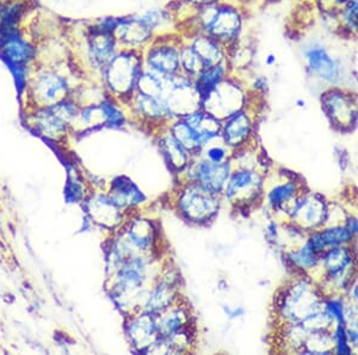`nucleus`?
<instances>
[{"mask_svg": "<svg viewBox=\"0 0 358 355\" xmlns=\"http://www.w3.org/2000/svg\"><path fill=\"white\" fill-rule=\"evenodd\" d=\"M253 86H255L256 90L264 91L265 89L268 88V81H266V78L263 77V76H258V77L255 79Z\"/></svg>", "mask_w": 358, "mask_h": 355, "instance_id": "nucleus-40", "label": "nucleus"}, {"mask_svg": "<svg viewBox=\"0 0 358 355\" xmlns=\"http://www.w3.org/2000/svg\"><path fill=\"white\" fill-rule=\"evenodd\" d=\"M183 37L178 34H163L143 50V67L160 77L171 78L180 74V47Z\"/></svg>", "mask_w": 358, "mask_h": 355, "instance_id": "nucleus-3", "label": "nucleus"}, {"mask_svg": "<svg viewBox=\"0 0 358 355\" xmlns=\"http://www.w3.org/2000/svg\"><path fill=\"white\" fill-rule=\"evenodd\" d=\"M344 226L349 230L355 238L358 236V218L357 216H346L344 221Z\"/></svg>", "mask_w": 358, "mask_h": 355, "instance_id": "nucleus-36", "label": "nucleus"}, {"mask_svg": "<svg viewBox=\"0 0 358 355\" xmlns=\"http://www.w3.org/2000/svg\"><path fill=\"white\" fill-rule=\"evenodd\" d=\"M143 67V52L121 48L106 69L103 70V83L111 94L131 97L138 88Z\"/></svg>", "mask_w": 358, "mask_h": 355, "instance_id": "nucleus-2", "label": "nucleus"}, {"mask_svg": "<svg viewBox=\"0 0 358 355\" xmlns=\"http://www.w3.org/2000/svg\"><path fill=\"white\" fill-rule=\"evenodd\" d=\"M324 298L308 282L300 281L288 291L282 305L285 317L292 322H305L306 319L322 310Z\"/></svg>", "mask_w": 358, "mask_h": 355, "instance_id": "nucleus-9", "label": "nucleus"}, {"mask_svg": "<svg viewBox=\"0 0 358 355\" xmlns=\"http://www.w3.org/2000/svg\"><path fill=\"white\" fill-rule=\"evenodd\" d=\"M197 180L208 192L215 193L220 190L228 176V167L226 164L202 163L196 172Z\"/></svg>", "mask_w": 358, "mask_h": 355, "instance_id": "nucleus-18", "label": "nucleus"}, {"mask_svg": "<svg viewBox=\"0 0 358 355\" xmlns=\"http://www.w3.org/2000/svg\"><path fill=\"white\" fill-rule=\"evenodd\" d=\"M320 263L332 295H341L350 291L358 274V260L350 245L326 250L322 253Z\"/></svg>", "mask_w": 358, "mask_h": 355, "instance_id": "nucleus-4", "label": "nucleus"}, {"mask_svg": "<svg viewBox=\"0 0 358 355\" xmlns=\"http://www.w3.org/2000/svg\"><path fill=\"white\" fill-rule=\"evenodd\" d=\"M121 49L114 34L101 33L92 27L87 29L84 41V57L86 66L102 74L108 64Z\"/></svg>", "mask_w": 358, "mask_h": 355, "instance_id": "nucleus-11", "label": "nucleus"}, {"mask_svg": "<svg viewBox=\"0 0 358 355\" xmlns=\"http://www.w3.org/2000/svg\"><path fill=\"white\" fill-rule=\"evenodd\" d=\"M245 96L241 86L236 79L228 76L220 84L213 89L207 96L201 99L204 111L219 118H228L236 111H241Z\"/></svg>", "mask_w": 358, "mask_h": 355, "instance_id": "nucleus-8", "label": "nucleus"}, {"mask_svg": "<svg viewBox=\"0 0 358 355\" xmlns=\"http://www.w3.org/2000/svg\"><path fill=\"white\" fill-rule=\"evenodd\" d=\"M322 109L331 125L341 131L350 130L358 120V97L343 86L329 88L322 96Z\"/></svg>", "mask_w": 358, "mask_h": 355, "instance_id": "nucleus-7", "label": "nucleus"}, {"mask_svg": "<svg viewBox=\"0 0 358 355\" xmlns=\"http://www.w3.org/2000/svg\"><path fill=\"white\" fill-rule=\"evenodd\" d=\"M69 89V77L55 66H45L31 78L34 97L45 106L64 101Z\"/></svg>", "mask_w": 358, "mask_h": 355, "instance_id": "nucleus-10", "label": "nucleus"}, {"mask_svg": "<svg viewBox=\"0 0 358 355\" xmlns=\"http://www.w3.org/2000/svg\"><path fill=\"white\" fill-rule=\"evenodd\" d=\"M208 155H209V157H210V160H212L213 162H215V163H220L221 160L224 157V151L222 148H217V147H215V148L209 150Z\"/></svg>", "mask_w": 358, "mask_h": 355, "instance_id": "nucleus-37", "label": "nucleus"}, {"mask_svg": "<svg viewBox=\"0 0 358 355\" xmlns=\"http://www.w3.org/2000/svg\"><path fill=\"white\" fill-rule=\"evenodd\" d=\"M170 302V293L167 292L164 287H159L158 290L155 291L152 298L150 299V307L151 309H160L166 305L167 302Z\"/></svg>", "mask_w": 358, "mask_h": 355, "instance_id": "nucleus-35", "label": "nucleus"}, {"mask_svg": "<svg viewBox=\"0 0 358 355\" xmlns=\"http://www.w3.org/2000/svg\"><path fill=\"white\" fill-rule=\"evenodd\" d=\"M183 323L182 316L177 312V314H172L171 317H167L166 319H164L162 326H160V331L166 336L173 334L175 331L178 330L180 324Z\"/></svg>", "mask_w": 358, "mask_h": 355, "instance_id": "nucleus-34", "label": "nucleus"}, {"mask_svg": "<svg viewBox=\"0 0 358 355\" xmlns=\"http://www.w3.org/2000/svg\"><path fill=\"white\" fill-rule=\"evenodd\" d=\"M320 258L322 255L317 253L308 242L300 249L290 253V260L293 261L294 265L306 270L317 267L320 263Z\"/></svg>", "mask_w": 358, "mask_h": 355, "instance_id": "nucleus-26", "label": "nucleus"}, {"mask_svg": "<svg viewBox=\"0 0 358 355\" xmlns=\"http://www.w3.org/2000/svg\"><path fill=\"white\" fill-rule=\"evenodd\" d=\"M277 62V57L275 54L270 53L266 55V57H265V64L268 66H273L275 64H276Z\"/></svg>", "mask_w": 358, "mask_h": 355, "instance_id": "nucleus-41", "label": "nucleus"}, {"mask_svg": "<svg viewBox=\"0 0 358 355\" xmlns=\"http://www.w3.org/2000/svg\"><path fill=\"white\" fill-rule=\"evenodd\" d=\"M338 28L358 35V0H343L337 11Z\"/></svg>", "mask_w": 358, "mask_h": 355, "instance_id": "nucleus-23", "label": "nucleus"}, {"mask_svg": "<svg viewBox=\"0 0 358 355\" xmlns=\"http://www.w3.org/2000/svg\"><path fill=\"white\" fill-rule=\"evenodd\" d=\"M131 98L134 101L135 108L145 118H162L171 115V111L167 106L166 99L164 96L162 97L148 96V95L135 91Z\"/></svg>", "mask_w": 358, "mask_h": 355, "instance_id": "nucleus-20", "label": "nucleus"}, {"mask_svg": "<svg viewBox=\"0 0 358 355\" xmlns=\"http://www.w3.org/2000/svg\"><path fill=\"white\" fill-rule=\"evenodd\" d=\"M354 241V235L346 229L344 224H338L332 225L330 228L315 230L310 235L308 243L317 253L322 255L327 249L343 245H351Z\"/></svg>", "mask_w": 358, "mask_h": 355, "instance_id": "nucleus-15", "label": "nucleus"}, {"mask_svg": "<svg viewBox=\"0 0 358 355\" xmlns=\"http://www.w3.org/2000/svg\"><path fill=\"white\" fill-rule=\"evenodd\" d=\"M231 72V66L229 62H222L219 65L206 67L197 77L195 81L196 90L200 95L201 99L207 96L210 91L215 88L217 84H220L224 79L229 76Z\"/></svg>", "mask_w": 358, "mask_h": 355, "instance_id": "nucleus-19", "label": "nucleus"}, {"mask_svg": "<svg viewBox=\"0 0 358 355\" xmlns=\"http://www.w3.org/2000/svg\"><path fill=\"white\" fill-rule=\"evenodd\" d=\"M293 218L310 229H317L329 219V207L322 199L306 196L294 206Z\"/></svg>", "mask_w": 358, "mask_h": 355, "instance_id": "nucleus-14", "label": "nucleus"}, {"mask_svg": "<svg viewBox=\"0 0 358 355\" xmlns=\"http://www.w3.org/2000/svg\"><path fill=\"white\" fill-rule=\"evenodd\" d=\"M345 307L344 300L341 298V295H332L324 299L322 310L329 316V319L334 322V324L345 323Z\"/></svg>", "mask_w": 358, "mask_h": 355, "instance_id": "nucleus-28", "label": "nucleus"}, {"mask_svg": "<svg viewBox=\"0 0 358 355\" xmlns=\"http://www.w3.org/2000/svg\"><path fill=\"white\" fill-rule=\"evenodd\" d=\"M165 147H166L167 153L170 155V160L173 164L182 165L185 162V152H184L183 145L176 140L175 137L167 138L165 140Z\"/></svg>", "mask_w": 358, "mask_h": 355, "instance_id": "nucleus-32", "label": "nucleus"}, {"mask_svg": "<svg viewBox=\"0 0 358 355\" xmlns=\"http://www.w3.org/2000/svg\"><path fill=\"white\" fill-rule=\"evenodd\" d=\"M114 35L121 48L141 52L155 37V33L138 18V15L122 17Z\"/></svg>", "mask_w": 358, "mask_h": 355, "instance_id": "nucleus-12", "label": "nucleus"}, {"mask_svg": "<svg viewBox=\"0 0 358 355\" xmlns=\"http://www.w3.org/2000/svg\"><path fill=\"white\" fill-rule=\"evenodd\" d=\"M261 186V180L253 172H239L233 176L232 180L228 184L227 195L231 199L239 196H251L258 190Z\"/></svg>", "mask_w": 358, "mask_h": 355, "instance_id": "nucleus-22", "label": "nucleus"}, {"mask_svg": "<svg viewBox=\"0 0 358 355\" xmlns=\"http://www.w3.org/2000/svg\"><path fill=\"white\" fill-rule=\"evenodd\" d=\"M0 55L16 78L18 89L22 90L28 82L29 67L36 62V47L24 39L18 29L0 34Z\"/></svg>", "mask_w": 358, "mask_h": 355, "instance_id": "nucleus-5", "label": "nucleus"}, {"mask_svg": "<svg viewBox=\"0 0 358 355\" xmlns=\"http://www.w3.org/2000/svg\"><path fill=\"white\" fill-rule=\"evenodd\" d=\"M297 104H299V106H305V101L300 99V101H297Z\"/></svg>", "mask_w": 358, "mask_h": 355, "instance_id": "nucleus-42", "label": "nucleus"}, {"mask_svg": "<svg viewBox=\"0 0 358 355\" xmlns=\"http://www.w3.org/2000/svg\"><path fill=\"white\" fill-rule=\"evenodd\" d=\"M99 111L102 113V116L106 123L111 126H121L124 121V115H123L122 111L118 109L114 103L109 102V101L101 103Z\"/></svg>", "mask_w": 358, "mask_h": 355, "instance_id": "nucleus-31", "label": "nucleus"}, {"mask_svg": "<svg viewBox=\"0 0 358 355\" xmlns=\"http://www.w3.org/2000/svg\"><path fill=\"white\" fill-rule=\"evenodd\" d=\"M192 21L196 29L189 34H206L227 48L241 41L244 30V13L241 8L224 0L196 8Z\"/></svg>", "mask_w": 358, "mask_h": 355, "instance_id": "nucleus-1", "label": "nucleus"}, {"mask_svg": "<svg viewBox=\"0 0 358 355\" xmlns=\"http://www.w3.org/2000/svg\"><path fill=\"white\" fill-rule=\"evenodd\" d=\"M342 1H343V0H342Z\"/></svg>", "mask_w": 358, "mask_h": 355, "instance_id": "nucleus-44", "label": "nucleus"}, {"mask_svg": "<svg viewBox=\"0 0 358 355\" xmlns=\"http://www.w3.org/2000/svg\"><path fill=\"white\" fill-rule=\"evenodd\" d=\"M136 91L148 96L162 97L165 92V78L160 77L151 71L143 70L141 77L138 79Z\"/></svg>", "mask_w": 358, "mask_h": 355, "instance_id": "nucleus-25", "label": "nucleus"}, {"mask_svg": "<svg viewBox=\"0 0 358 355\" xmlns=\"http://www.w3.org/2000/svg\"><path fill=\"white\" fill-rule=\"evenodd\" d=\"M297 188L295 182L280 184L268 193V201L275 207H281L283 204H288L295 196Z\"/></svg>", "mask_w": 358, "mask_h": 355, "instance_id": "nucleus-29", "label": "nucleus"}, {"mask_svg": "<svg viewBox=\"0 0 358 355\" xmlns=\"http://www.w3.org/2000/svg\"><path fill=\"white\" fill-rule=\"evenodd\" d=\"M196 53L199 54L201 60L206 67L219 65L228 62V48L215 39L208 36L206 34L192 33L185 39Z\"/></svg>", "mask_w": 358, "mask_h": 355, "instance_id": "nucleus-13", "label": "nucleus"}, {"mask_svg": "<svg viewBox=\"0 0 358 355\" xmlns=\"http://www.w3.org/2000/svg\"><path fill=\"white\" fill-rule=\"evenodd\" d=\"M121 18H122V17H104V18L98 20V21L92 25V28H94V30H97V32H101V33L115 34L118 25H120V22H121Z\"/></svg>", "mask_w": 358, "mask_h": 355, "instance_id": "nucleus-33", "label": "nucleus"}, {"mask_svg": "<svg viewBox=\"0 0 358 355\" xmlns=\"http://www.w3.org/2000/svg\"><path fill=\"white\" fill-rule=\"evenodd\" d=\"M252 130V121L248 113L239 111L228 116L224 127V139L229 145L243 143Z\"/></svg>", "mask_w": 358, "mask_h": 355, "instance_id": "nucleus-17", "label": "nucleus"}, {"mask_svg": "<svg viewBox=\"0 0 358 355\" xmlns=\"http://www.w3.org/2000/svg\"><path fill=\"white\" fill-rule=\"evenodd\" d=\"M303 60L310 77L329 88L342 86L344 70L342 64L319 42H310L303 48Z\"/></svg>", "mask_w": 358, "mask_h": 355, "instance_id": "nucleus-6", "label": "nucleus"}, {"mask_svg": "<svg viewBox=\"0 0 358 355\" xmlns=\"http://www.w3.org/2000/svg\"><path fill=\"white\" fill-rule=\"evenodd\" d=\"M207 189H190L182 199V209L195 221H200L215 212L216 204Z\"/></svg>", "mask_w": 358, "mask_h": 355, "instance_id": "nucleus-16", "label": "nucleus"}, {"mask_svg": "<svg viewBox=\"0 0 358 355\" xmlns=\"http://www.w3.org/2000/svg\"><path fill=\"white\" fill-rule=\"evenodd\" d=\"M189 4L192 5V8H202V6H207V5L216 4L220 3L222 0H187Z\"/></svg>", "mask_w": 358, "mask_h": 355, "instance_id": "nucleus-38", "label": "nucleus"}, {"mask_svg": "<svg viewBox=\"0 0 358 355\" xmlns=\"http://www.w3.org/2000/svg\"><path fill=\"white\" fill-rule=\"evenodd\" d=\"M334 353L336 354L349 355L354 348L351 347L350 341L348 337V327L345 323L334 324Z\"/></svg>", "mask_w": 358, "mask_h": 355, "instance_id": "nucleus-30", "label": "nucleus"}, {"mask_svg": "<svg viewBox=\"0 0 358 355\" xmlns=\"http://www.w3.org/2000/svg\"><path fill=\"white\" fill-rule=\"evenodd\" d=\"M5 0H0V6L3 5V3H4Z\"/></svg>", "mask_w": 358, "mask_h": 355, "instance_id": "nucleus-43", "label": "nucleus"}, {"mask_svg": "<svg viewBox=\"0 0 358 355\" xmlns=\"http://www.w3.org/2000/svg\"><path fill=\"white\" fill-rule=\"evenodd\" d=\"M206 69L203 62L201 60L200 55L196 53L190 43L183 39V43L180 47V70L182 74H187V77L195 79L202 71Z\"/></svg>", "mask_w": 358, "mask_h": 355, "instance_id": "nucleus-24", "label": "nucleus"}, {"mask_svg": "<svg viewBox=\"0 0 358 355\" xmlns=\"http://www.w3.org/2000/svg\"><path fill=\"white\" fill-rule=\"evenodd\" d=\"M138 16L148 28L151 29L155 36L173 33L175 17L172 16L170 10L162 8H148L143 13H138Z\"/></svg>", "mask_w": 358, "mask_h": 355, "instance_id": "nucleus-21", "label": "nucleus"}, {"mask_svg": "<svg viewBox=\"0 0 358 355\" xmlns=\"http://www.w3.org/2000/svg\"><path fill=\"white\" fill-rule=\"evenodd\" d=\"M348 337L351 347L358 348V328H348Z\"/></svg>", "mask_w": 358, "mask_h": 355, "instance_id": "nucleus-39", "label": "nucleus"}, {"mask_svg": "<svg viewBox=\"0 0 358 355\" xmlns=\"http://www.w3.org/2000/svg\"><path fill=\"white\" fill-rule=\"evenodd\" d=\"M172 133H173L176 140L182 144L184 147L194 148V147L203 145L201 141L200 137L197 135V133L192 130L190 125L184 118H182L180 121L176 123L175 126L172 127Z\"/></svg>", "mask_w": 358, "mask_h": 355, "instance_id": "nucleus-27", "label": "nucleus"}]
</instances>
